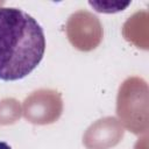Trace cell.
Returning a JSON list of instances; mask_svg holds the SVG:
<instances>
[{"instance_id":"cell-2","label":"cell","mask_w":149,"mask_h":149,"mask_svg":"<svg viewBox=\"0 0 149 149\" xmlns=\"http://www.w3.org/2000/svg\"><path fill=\"white\" fill-rule=\"evenodd\" d=\"M0 149H12L10 146L3 141H0Z\"/></svg>"},{"instance_id":"cell-1","label":"cell","mask_w":149,"mask_h":149,"mask_svg":"<svg viewBox=\"0 0 149 149\" xmlns=\"http://www.w3.org/2000/svg\"><path fill=\"white\" fill-rule=\"evenodd\" d=\"M45 36L28 13L0 7V79L14 81L31 73L43 59Z\"/></svg>"}]
</instances>
